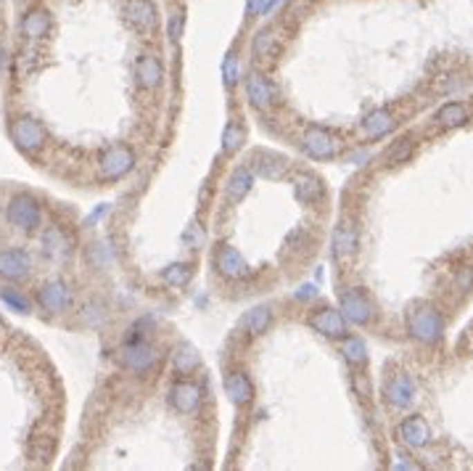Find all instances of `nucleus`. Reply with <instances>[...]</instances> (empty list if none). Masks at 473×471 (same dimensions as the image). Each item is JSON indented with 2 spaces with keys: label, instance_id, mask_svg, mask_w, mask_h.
<instances>
[{
  "label": "nucleus",
  "instance_id": "f257e3e1",
  "mask_svg": "<svg viewBox=\"0 0 473 471\" xmlns=\"http://www.w3.org/2000/svg\"><path fill=\"white\" fill-rule=\"evenodd\" d=\"M122 360H124V366L133 371V373L146 376V373H151V371L156 368V363H159V350H156L154 344L143 341V339H133V341L124 344Z\"/></svg>",
  "mask_w": 473,
  "mask_h": 471
},
{
  "label": "nucleus",
  "instance_id": "f03ea898",
  "mask_svg": "<svg viewBox=\"0 0 473 471\" xmlns=\"http://www.w3.org/2000/svg\"><path fill=\"white\" fill-rule=\"evenodd\" d=\"M410 334H413L418 341H423V344H434V341H439V337L444 334V321L442 315L436 312L434 308H418L410 315Z\"/></svg>",
  "mask_w": 473,
  "mask_h": 471
},
{
  "label": "nucleus",
  "instance_id": "7ed1b4c3",
  "mask_svg": "<svg viewBox=\"0 0 473 471\" xmlns=\"http://www.w3.org/2000/svg\"><path fill=\"white\" fill-rule=\"evenodd\" d=\"M8 222L19 228V231H35L40 225V206L37 202L27 196V193H19L11 199L8 204Z\"/></svg>",
  "mask_w": 473,
  "mask_h": 471
},
{
  "label": "nucleus",
  "instance_id": "20e7f679",
  "mask_svg": "<svg viewBox=\"0 0 473 471\" xmlns=\"http://www.w3.org/2000/svg\"><path fill=\"white\" fill-rule=\"evenodd\" d=\"M302 146L312 159H333L339 154V138L326 127H310L302 138Z\"/></svg>",
  "mask_w": 473,
  "mask_h": 471
},
{
  "label": "nucleus",
  "instance_id": "39448f33",
  "mask_svg": "<svg viewBox=\"0 0 473 471\" xmlns=\"http://www.w3.org/2000/svg\"><path fill=\"white\" fill-rule=\"evenodd\" d=\"M11 138L16 141V146L21 148V151H40L45 143V130L43 125L37 122V119L32 117H19L14 122V127H11Z\"/></svg>",
  "mask_w": 473,
  "mask_h": 471
},
{
  "label": "nucleus",
  "instance_id": "423d86ee",
  "mask_svg": "<svg viewBox=\"0 0 473 471\" xmlns=\"http://www.w3.org/2000/svg\"><path fill=\"white\" fill-rule=\"evenodd\" d=\"M214 267H217V273H220L222 278L228 281H238L243 278V276H249V265H246L243 254L236 247H230V244H222L220 249H217V254H214Z\"/></svg>",
  "mask_w": 473,
  "mask_h": 471
},
{
  "label": "nucleus",
  "instance_id": "0eeeda50",
  "mask_svg": "<svg viewBox=\"0 0 473 471\" xmlns=\"http://www.w3.org/2000/svg\"><path fill=\"white\" fill-rule=\"evenodd\" d=\"M135 167V154L127 146H114L109 148L101 157V172L106 180H119L124 177Z\"/></svg>",
  "mask_w": 473,
  "mask_h": 471
},
{
  "label": "nucleus",
  "instance_id": "6e6552de",
  "mask_svg": "<svg viewBox=\"0 0 473 471\" xmlns=\"http://www.w3.org/2000/svg\"><path fill=\"white\" fill-rule=\"evenodd\" d=\"M169 402H172V408L183 416H191V413L198 411V405H201V389H198V384L193 382H175L172 384V389H169Z\"/></svg>",
  "mask_w": 473,
  "mask_h": 471
},
{
  "label": "nucleus",
  "instance_id": "1a4fd4ad",
  "mask_svg": "<svg viewBox=\"0 0 473 471\" xmlns=\"http://www.w3.org/2000/svg\"><path fill=\"white\" fill-rule=\"evenodd\" d=\"M37 299H40L43 310L56 315V312H64V310L72 305V292H69V286L64 281H48L43 289H40Z\"/></svg>",
  "mask_w": 473,
  "mask_h": 471
},
{
  "label": "nucleus",
  "instance_id": "9d476101",
  "mask_svg": "<svg viewBox=\"0 0 473 471\" xmlns=\"http://www.w3.org/2000/svg\"><path fill=\"white\" fill-rule=\"evenodd\" d=\"M341 315L346 318V323H355V326H362L370 321V302L365 296L360 294L357 289H349V292H344L341 294Z\"/></svg>",
  "mask_w": 473,
  "mask_h": 471
},
{
  "label": "nucleus",
  "instance_id": "9b49d317",
  "mask_svg": "<svg viewBox=\"0 0 473 471\" xmlns=\"http://www.w3.org/2000/svg\"><path fill=\"white\" fill-rule=\"evenodd\" d=\"M32 260L27 251L21 249H6L0 251V276L8 281H19L30 276Z\"/></svg>",
  "mask_w": 473,
  "mask_h": 471
},
{
  "label": "nucleus",
  "instance_id": "f8f14e48",
  "mask_svg": "<svg viewBox=\"0 0 473 471\" xmlns=\"http://www.w3.org/2000/svg\"><path fill=\"white\" fill-rule=\"evenodd\" d=\"M310 326L315 331H320L323 337H331V339H339L346 334V318L341 315V310H333V308L315 312L310 318Z\"/></svg>",
  "mask_w": 473,
  "mask_h": 471
},
{
  "label": "nucleus",
  "instance_id": "ddd939ff",
  "mask_svg": "<svg viewBox=\"0 0 473 471\" xmlns=\"http://www.w3.org/2000/svg\"><path fill=\"white\" fill-rule=\"evenodd\" d=\"M246 96H249V103L254 109H267L275 101V88L259 72H252L246 77Z\"/></svg>",
  "mask_w": 473,
  "mask_h": 471
},
{
  "label": "nucleus",
  "instance_id": "4468645a",
  "mask_svg": "<svg viewBox=\"0 0 473 471\" xmlns=\"http://www.w3.org/2000/svg\"><path fill=\"white\" fill-rule=\"evenodd\" d=\"M225 395H228V400H230L233 405L243 408V405L254 398V386H252V382H249V376L241 373V371L228 373V379H225Z\"/></svg>",
  "mask_w": 473,
  "mask_h": 471
},
{
  "label": "nucleus",
  "instance_id": "2eb2a0df",
  "mask_svg": "<svg viewBox=\"0 0 473 471\" xmlns=\"http://www.w3.org/2000/svg\"><path fill=\"white\" fill-rule=\"evenodd\" d=\"M135 77H138V82L143 85V88L154 90L162 85V77H164V69H162V61L156 59V56H140L138 64H135Z\"/></svg>",
  "mask_w": 473,
  "mask_h": 471
},
{
  "label": "nucleus",
  "instance_id": "dca6fc26",
  "mask_svg": "<svg viewBox=\"0 0 473 471\" xmlns=\"http://www.w3.org/2000/svg\"><path fill=\"white\" fill-rule=\"evenodd\" d=\"M323 183H320V177H315L312 172H296L294 177V196L296 202H302V204H312V202H317V199H323Z\"/></svg>",
  "mask_w": 473,
  "mask_h": 471
},
{
  "label": "nucleus",
  "instance_id": "f3484780",
  "mask_svg": "<svg viewBox=\"0 0 473 471\" xmlns=\"http://www.w3.org/2000/svg\"><path fill=\"white\" fill-rule=\"evenodd\" d=\"M386 400L394 405V408H407L415 398V386L410 382V376H405V373H397L391 382L386 384L384 389Z\"/></svg>",
  "mask_w": 473,
  "mask_h": 471
},
{
  "label": "nucleus",
  "instance_id": "a211bd4d",
  "mask_svg": "<svg viewBox=\"0 0 473 471\" xmlns=\"http://www.w3.org/2000/svg\"><path fill=\"white\" fill-rule=\"evenodd\" d=\"M127 19L133 21L140 32H154L156 30V11L148 0H130L127 3Z\"/></svg>",
  "mask_w": 473,
  "mask_h": 471
},
{
  "label": "nucleus",
  "instance_id": "6ab92c4d",
  "mask_svg": "<svg viewBox=\"0 0 473 471\" xmlns=\"http://www.w3.org/2000/svg\"><path fill=\"white\" fill-rule=\"evenodd\" d=\"M394 127H397V119L391 117L386 109H375V112H370L368 117L362 119V133L368 135V138H384Z\"/></svg>",
  "mask_w": 473,
  "mask_h": 471
},
{
  "label": "nucleus",
  "instance_id": "aec40b11",
  "mask_svg": "<svg viewBox=\"0 0 473 471\" xmlns=\"http://www.w3.org/2000/svg\"><path fill=\"white\" fill-rule=\"evenodd\" d=\"M400 434L405 445H410V447H423L426 442H429V424L420 418V416H410V418H405L400 427Z\"/></svg>",
  "mask_w": 473,
  "mask_h": 471
},
{
  "label": "nucleus",
  "instance_id": "412c9836",
  "mask_svg": "<svg viewBox=\"0 0 473 471\" xmlns=\"http://www.w3.org/2000/svg\"><path fill=\"white\" fill-rule=\"evenodd\" d=\"M252 186H254L252 170L238 167V170H233V175L228 177V199L230 202H241L246 193L252 191Z\"/></svg>",
  "mask_w": 473,
  "mask_h": 471
},
{
  "label": "nucleus",
  "instance_id": "4be33fe9",
  "mask_svg": "<svg viewBox=\"0 0 473 471\" xmlns=\"http://www.w3.org/2000/svg\"><path fill=\"white\" fill-rule=\"evenodd\" d=\"M198 363H201V357L196 353V347L188 344V341H183L175 347V353H172V366L178 373H191V371L198 368Z\"/></svg>",
  "mask_w": 473,
  "mask_h": 471
},
{
  "label": "nucleus",
  "instance_id": "5701e85b",
  "mask_svg": "<svg viewBox=\"0 0 473 471\" xmlns=\"http://www.w3.org/2000/svg\"><path fill=\"white\" fill-rule=\"evenodd\" d=\"M270 323H272V312H270V308H254L246 312V318H243V328L252 334V337H259V334H265L267 328H270Z\"/></svg>",
  "mask_w": 473,
  "mask_h": 471
},
{
  "label": "nucleus",
  "instance_id": "b1692460",
  "mask_svg": "<svg viewBox=\"0 0 473 471\" xmlns=\"http://www.w3.org/2000/svg\"><path fill=\"white\" fill-rule=\"evenodd\" d=\"M341 353L346 357V363L352 366H365L368 363V347L360 337H346L341 341Z\"/></svg>",
  "mask_w": 473,
  "mask_h": 471
},
{
  "label": "nucleus",
  "instance_id": "393cba45",
  "mask_svg": "<svg viewBox=\"0 0 473 471\" xmlns=\"http://www.w3.org/2000/svg\"><path fill=\"white\" fill-rule=\"evenodd\" d=\"M254 172L267 177V180H278V177H283V172H286V162L278 159V157H267V154H262V157H257V162H254Z\"/></svg>",
  "mask_w": 473,
  "mask_h": 471
},
{
  "label": "nucleus",
  "instance_id": "a878e982",
  "mask_svg": "<svg viewBox=\"0 0 473 471\" xmlns=\"http://www.w3.org/2000/svg\"><path fill=\"white\" fill-rule=\"evenodd\" d=\"M465 119H468V112H465L463 103H444L442 109L436 112V122L442 127H460Z\"/></svg>",
  "mask_w": 473,
  "mask_h": 471
},
{
  "label": "nucleus",
  "instance_id": "bb28decb",
  "mask_svg": "<svg viewBox=\"0 0 473 471\" xmlns=\"http://www.w3.org/2000/svg\"><path fill=\"white\" fill-rule=\"evenodd\" d=\"M50 27V16L45 14V11H32L30 16H24V21H21V32L27 35V37H43L45 32Z\"/></svg>",
  "mask_w": 473,
  "mask_h": 471
},
{
  "label": "nucleus",
  "instance_id": "cd10ccee",
  "mask_svg": "<svg viewBox=\"0 0 473 471\" xmlns=\"http://www.w3.org/2000/svg\"><path fill=\"white\" fill-rule=\"evenodd\" d=\"M193 276V267L185 265V263H175V265H169L167 270L162 273L164 283H169V286H185Z\"/></svg>",
  "mask_w": 473,
  "mask_h": 471
},
{
  "label": "nucleus",
  "instance_id": "c85d7f7f",
  "mask_svg": "<svg viewBox=\"0 0 473 471\" xmlns=\"http://www.w3.org/2000/svg\"><path fill=\"white\" fill-rule=\"evenodd\" d=\"M410 154H413V141H410V138H400V141H394L391 148L386 151V162L389 164L405 162Z\"/></svg>",
  "mask_w": 473,
  "mask_h": 471
},
{
  "label": "nucleus",
  "instance_id": "c756f323",
  "mask_svg": "<svg viewBox=\"0 0 473 471\" xmlns=\"http://www.w3.org/2000/svg\"><path fill=\"white\" fill-rule=\"evenodd\" d=\"M243 138H246V135L241 130V125H228L225 133H222V148L233 154V151H238V148L243 146Z\"/></svg>",
  "mask_w": 473,
  "mask_h": 471
},
{
  "label": "nucleus",
  "instance_id": "7c9ffc66",
  "mask_svg": "<svg viewBox=\"0 0 473 471\" xmlns=\"http://www.w3.org/2000/svg\"><path fill=\"white\" fill-rule=\"evenodd\" d=\"M0 299H3L11 310H16V312H30V302H27V296H21L16 289H11V286L0 289Z\"/></svg>",
  "mask_w": 473,
  "mask_h": 471
},
{
  "label": "nucleus",
  "instance_id": "2f4dec72",
  "mask_svg": "<svg viewBox=\"0 0 473 471\" xmlns=\"http://www.w3.org/2000/svg\"><path fill=\"white\" fill-rule=\"evenodd\" d=\"M333 249H336V254H352L355 251V233L346 228H339L333 236Z\"/></svg>",
  "mask_w": 473,
  "mask_h": 471
},
{
  "label": "nucleus",
  "instance_id": "473e14b6",
  "mask_svg": "<svg viewBox=\"0 0 473 471\" xmlns=\"http://www.w3.org/2000/svg\"><path fill=\"white\" fill-rule=\"evenodd\" d=\"M183 24H185L183 11H172V14H169V24H167V35L172 37V43H180V37H183Z\"/></svg>",
  "mask_w": 473,
  "mask_h": 471
},
{
  "label": "nucleus",
  "instance_id": "72a5a7b5",
  "mask_svg": "<svg viewBox=\"0 0 473 471\" xmlns=\"http://www.w3.org/2000/svg\"><path fill=\"white\" fill-rule=\"evenodd\" d=\"M272 43H275V37H272V32H259L257 37H254V53L257 56H267L270 53V48H272Z\"/></svg>",
  "mask_w": 473,
  "mask_h": 471
},
{
  "label": "nucleus",
  "instance_id": "f704fd0d",
  "mask_svg": "<svg viewBox=\"0 0 473 471\" xmlns=\"http://www.w3.org/2000/svg\"><path fill=\"white\" fill-rule=\"evenodd\" d=\"M222 74H225V85H236L238 82V59L236 53H230L225 64H222Z\"/></svg>",
  "mask_w": 473,
  "mask_h": 471
},
{
  "label": "nucleus",
  "instance_id": "c9c22d12",
  "mask_svg": "<svg viewBox=\"0 0 473 471\" xmlns=\"http://www.w3.org/2000/svg\"><path fill=\"white\" fill-rule=\"evenodd\" d=\"M82 318H85V323L88 326H98L104 323V318H106V310H101V305H90L88 312H82Z\"/></svg>",
  "mask_w": 473,
  "mask_h": 471
},
{
  "label": "nucleus",
  "instance_id": "e433bc0d",
  "mask_svg": "<svg viewBox=\"0 0 473 471\" xmlns=\"http://www.w3.org/2000/svg\"><path fill=\"white\" fill-rule=\"evenodd\" d=\"M278 0H252V11L254 14H267Z\"/></svg>",
  "mask_w": 473,
  "mask_h": 471
},
{
  "label": "nucleus",
  "instance_id": "4c0bfd02",
  "mask_svg": "<svg viewBox=\"0 0 473 471\" xmlns=\"http://www.w3.org/2000/svg\"><path fill=\"white\" fill-rule=\"evenodd\" d=\"M109 209H111V206H109V204H101V206H98V209H95V212H90V217H88V225H95V222L101 220V217H104V215H109Z\"/></svg>",
  "mask_w": 473,
  "mask_h": 471
},
{
  "label": "nucleus",
  "instance_id": "58836bf2",
  "mask_svg": "<svg viewBox=\"0 0 473 471\" xmlns=\"http://www.w3.org/2000/svg\"><path fill=\"white\" fill-rule=\"evenodd\" d=\"M312 294H315V289H312V286H304L296 296H299V299H307V296H312Z\"/></svg>",
  "mask_w": 473,
  "mask_h": 471
},
{
  "label": "nucleus",
  "instance_id": "ea45409f",
  "mask_svg": "<svg viewBox=\"0 0 473 471\" xmlns=\"http://www.w3.org/2000/svg\"><path fill=\"white\" fill-rule=\"evenodd\" d=\"M6 51H3V48H0V72H3V69H6Z\"/></svg>",
  "mask_w": 473,
  "mask_h": 471
}]
</instances>
